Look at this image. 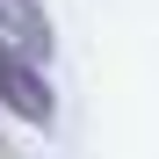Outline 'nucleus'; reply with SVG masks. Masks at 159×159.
<instances>
[{"instance_id": "obj_1", "label": "nucleus", "mask_w": 159, "mask_h": 159, "mask_svg": "<svg viewBox=\"0 0 159 159\" xmlns=\"http://www.w3.org/2000/svg\"><path fill=\"white\" fill-rule=\"evenodd\" d=\"M0 101H7L22 123H51V109H58L51 87H43V65H29V58L7 51V43H0Z\"/></svg>"}, {"instance_id": "obj_2", "label": "nucleus", "mask_w": 159, "mask_h": 159, "mask_svg": "<svg viewBox=\"0 0 159 159\" xmlns=\"http://www.w3.org/2000/svg\"><path fill=\"white\" fill-rule=\"evenodd\" d=\"M0 43L22 51L29 65H43V58H51V22H43L36 0H0Z\"/></svg>"}]
</instances>
